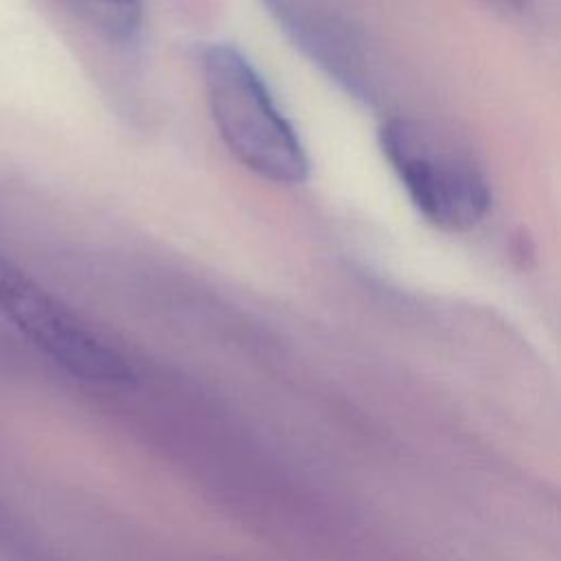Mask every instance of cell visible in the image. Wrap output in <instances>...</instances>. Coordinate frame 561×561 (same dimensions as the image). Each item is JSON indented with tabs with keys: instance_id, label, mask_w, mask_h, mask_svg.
I'll use <instances>...</instances> for the list:
<instances>
[{
	"instance_id": "obj_2",
	"label": "cell",
	"mask_w": 561,
	"mask_h": 561,
	"mask_svg": "<svg viewBox=\"0 0 561 561\" xmlns=\"http://www.w3.org/2000/svg\"><path fill=\"white\" fill-rule=\"evenodd\" d=\"M379 147L412 206L443 232L473 230L491 208V186L471 151L432 121L394 116Z\"/></svg>"
},
{
	"instance_id": "obj_4",
	"label": "cell",
	"mask_w": 561,
	"mask_h": 561,
	"mask_svg": "<svg viewBox=\"0 0 561 561\" xmlns=\"http://www.w3.org/2000/svg\"><path fill=\"white\" fill-rule=\"evenodd\" d=\"M272 4L278 22L291 33L300 48L318 61L337 83L357 96H366V75L362 68V53L353 37H346L335 20L316 11L302 0H265Z\"/></svg>"
},
{
	"instance_id": "obj_5",
	"label": "cell",
	"mask_w": 561,
	"mask_h": 561,
	"mask_svg": "<svg viewBox=\"0 0 561 561\" xmlns=\"http://www.w3.org/2000/svg\"><path fill=\"white\" fill-rule=\"evenodd\" d=\"M72 13L99 35L127 42L140 26V0H66Z\"/></svg>"
},
{
	"instance_id": "obj_3",
	"label": "cell",
	"mask_w": 561,
	"mask_h": 561,
	"mask_svg": "<svg viewBox=\"0 0 561 561\" xmlns=\"http://www.w3.org/2000/svg\"><path fill=\"white\" fill-rule=\"evenodd\" d=\"M0 311L57 364L99 381L129 377L125 359L75 313L0 256Z\"/></svg>"
},
{
	"instance_id": "obj_1",
	"label": "cell",
	"mask_w": 561,
	"mask_h": 561,
	"mask_svg": "<svg viewBox=\"0 0 561 561\" xmlns=\"http://www.w3.org/2000/svg\"><path fill=\"white\" fill-rule=\"evenodd\" d=\"M199 70L210 118L228 151L267 182H305L307 151L250 59L232 44L217 42L202 48Z\"/></svg>"
},
{
	"instance_id": "obj_6",
	"label": "cell",
	"mask_w": 561,
	"mask_h": 561,
	"mask_svg": "<svg viewBox=\"0 0 561 561\" xmlns=\"http://www.w3.org/2000/svg\"><path fill=\"white\" fill-rule=\"evenodd\" d=\"M500 2H506V4H522V0H500Z\"/></svg>"
}]
</instances>
